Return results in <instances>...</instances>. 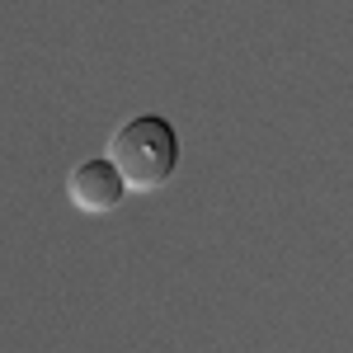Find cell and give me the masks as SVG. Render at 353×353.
<instances>
[{"mask_svg":"<svg viewBox=\"0 0 353 353\" xmlns=\"http://www.w3.org/2000/svg\"><path fill=\"white\" fill-rule=\"evenodd\" d=\"M109 161L118 165L123 184L137 193H151L170 184V174L179 170V137L174 128L156 118V113H141V118H128L109 141Z\"/></svg>","mask_w":353,"mask_h":353,"instance_id":"cell-1","label":"cell"},{"mask_svg":"<svg viewBox=\"0 0 353 353\" xmlns=\"http://www.w3.org/2000/svg\"><path fill=\"white\" fill-rule=\"evenodd\" d=\"M66 193H71V203H76L81 212L104 217V212H113V208L123 203L128 184H123V174H118V165H113L109 156H94V161H81L71 170Z\"/></svg>","mask_w":353,"mask_h":353,"instance_id":"cell-2","label":"cell"}]
</instances>
